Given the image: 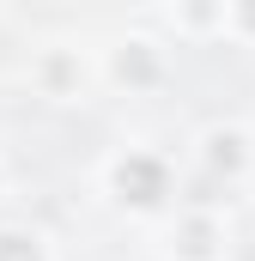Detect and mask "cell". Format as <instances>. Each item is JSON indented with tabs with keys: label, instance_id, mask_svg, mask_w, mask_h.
I'll return each mask as SVG.
<instances>
[{
	"label": "cell",
	"instance_id": "obj_1",
	"mask_svg": "<svg viewBox=\"0 0 255 261\" xmlns=\"http://www.w3.org/2000/svg\"><path fill=\"white\" fill-rule=\"evenodd\" d=\"M170 189H176L170 158L152 152V146H122V152L104 164V195L122 200L128 213H158V206L170 200Z\"/></svg>",
	"mask_w": 255,
	"mask_h": 261
},
{
	"label": "cell",
	"instance_id": "obj_2",
	"mask_svg": "<svg viewBox=\"0 0 255 261\" xmlns=\"http://www.w3.org/2000/svg\"><path fill=\"white\" fill-rule=\"evenodd\" d=\"M104 73H110L116 85H128V91H146V85L164 79V49H158L152 37H122V43H110Z\"/></svg>",
	"mask_w": 255,
	"mask_h": 261
},
{
	"label": "cell",
	"instance_id": "obj_3",
	"mask_svg": "<svg viewBox=\"0 0 255 261\" xmlns=\"http://www.w3.org/2000/svg\"><path fill=\"white\" fill-rule=\"evenodd\" d=\"M200 164H207L213 176H225V182L249 176V164H255L249 128H237V122H213V128L200 134Z\"/></svg>",
	"mask_w": 255,
	"mask_h": 261
},
{
	"label": "cell",
	"instance_id": "obj_4",
	"mask_svg": "<svg viewBox=\"0 0 255 261\" xmlns=\"http://www.w3.org/2000/svg\"><path fill=\"white\" fill-rule=\"evenodd\" d=\"M31 79H37V91L43 97H79L85 91V79H91V67L79 49H43L37 67H31Z\"/></svg>",
	"mask_w": 255,
	"mask_h": 261
},
{
	"label": "cell",
	"instance_id": "obj_5",
	"mask_svg": "<svg viewBox=\"0 0 255 261\" xmlns=\"http://www.w3.org/2000/svg\"><path fill=\"white\" fill-rule=\"evenodd\" d=\"M170 255L176 261H219L225 255V225L213 213H183L170 231Z\"/></svg>",
	"mask_w": 255,
	"mask_h": 261
},
{
	"label": "cell",
	"instance_id": "obj_6",
	"mask_svg": "<svg viewBox=\"0 0 255 261\" xmlns=\"http://www.w3.org/2000/svg\"><path fill=\"white\" fill-rule=\"evenodd\" d=\"M0 261H55V249L37 225H0Z\"/></svg>",
	"mask_w": 255,
	"mask_h": 261
},
{
	"label": "cell",
	"instance_id": "obj_7",
	"mask_svg": "<svg viewBox=\"0 0 255 261\" xmlns=\"http://www.w3.org/2000/svg\"><path fill=\"white\" fill-rule=\"evenodd\" d=\"M176 31H189V37H200V31H219L225 37V0L219 6H176V12H164Z\"/></svg>",
	"mask_w": 255,
	"mask_h": 261
},
{
	"label": "cell",
	"instance_id": "obj_8",
	"mask_svg": "<svg viewBox=\"0 0 255 261\" xmlns=\"http://www.w3.org/2000/svg\"><path fill=\"white\" fill-rule=\"evenodd\" d=\"M225 37L243 43V49H255V0H231L225 6Z\"/></svg>",
	"mask_w": 255,
	"mask_h": 261
},
{
	"label": "cell",
	"instance_id": "obj_9",
	"mask_svg": "<svg viewBox=\"0 0 255 261\" xmlns=\"http://www.w3.org/2000/svg\"><path fill=\"white\" fill-rule=\"evenodd\" d=\"M0 195H6V164H0Z\"/></svg>",
	"mask_w": 255,
	"mask_h": 261
}]
</instances>
